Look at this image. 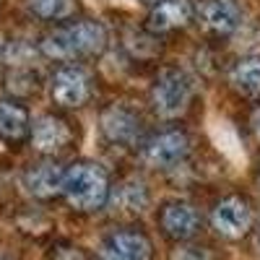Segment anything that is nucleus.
<instances>
[{"label":"nucleus","instance_id":"obj_1","mask_svg":"<svg viewBox=\"0 0 260 260\" xmlns=\"http://www.w3.org/2000/svg\"><path fill=\"white\" fill-rule=\"evenodd\" d=\"M107 45V31L99 21L83 18L50 31L42 39V52L52 60H76L83 55H96Z\"/></svg>","mask_w":260,"mask_h":260},{"label":"nucleus","instance_id":"obj_2","mask_svg":"<svg viewBox=\"0 0 260 260\" xmlns=\"http://www.w3.org/2000/svg\"><path fill=\"white\" fill-rule=\"evenodd\" d=\"M62 192L68 203L76 206L78 211H96L110 198V180H107V172L99 164L78 161L65 169Z\"/></svg>","mask_w":260,"mask_h":260},{"label":"nucleus","instance_id":"obj_3","mask_svg":"<svg viewBox=\"0 0 260 260\" xmlns=\"http://www.w3.org/2000/svg\"><path fill=\"white\" fill-rule=\"evenodd\" d=\"M190 91H192V83H190L187 73L180 71V68H167L154 81L151 99H154V107H156L159 115L175 117V115H180L185 107H187Z\"/></svg>","mask_w":260,"mask_h":260},{"label":"nucleus","instance_id":"obj_4","mask_svg":"<svg viewBox=\"0 0 260 260\" xmlns=\"http://www.w3.org/2000/svg\"><path fill=\"white\" fill-rule=\"evenodd\" d=\"M190 151V141L182 130H161L154 138H148L143 146V156L151 167H177L180 161H185Z\"/></svg>","mask_w":260,"mask_h":260},{"label":"nucleus","instance_id":"obj_5","mask_svg":"<svg viewBox=\"0 0 260 260\" xmlns=\"http://www.w3.org/2000/svg\"><path fill=\"white\" fill-rule=\"evenodd\" d=\"M89 76L78 65H62L52 76V99L60 107H81L89 99Z\"/></svg>","mask_w":260,"mask_h":260},{"label":"nucleus","instance_id":"obj_6","mask_svg":"<svg viewBox=\"0 0 260 260\" xmlns=\"http://www.w3.org/2000/svg\"><path fill=\"white\" fill-rule=\"evenodd\" d=\"M99 260H151V242L141 232H112L99 247Z\"/></svg>","mask_w":260,"mask_h":260},{"label":"nucleus","instance_id":"obj_7","mask_svg":"<svg viewBox=\"0 0 260 260\" xmlns=\"http://www.w3.org/2000/svg\"><path fill=\"white\" fill-rule=\"evenodd\" d=\"M213 229L224 237H242L252 224V211L242 198H224L211 213Z\"/></svg>","mask_w":260,"mask_h":260},{"label":"nucleus","instance_id":"obj_8","mask_svg":"<svg viewBox=\"0 0 260 260\" xmlns=\"http://www.w3.org/2000/svg\"><path fill=\"white\" fill-rule=\"evenodd\" d=\"M68 141H71V127L60 117L45 115L31 125V143L42 154H55V151L68 146Z\"/></svg>","mask_w":260,"mask_h":260},{"label":"nucleus","instance_id":"obj_9","mask_svg":"<svg viewBox=\"0 0 260 260\" xmlns=\"http://www.w3.org/2000/svg\"><path fill=\"white\" fill-rule=\"evenodd\" d=\"M201 18L206 21L208 29L219 34H232L242 24V8L237 0H203Z\"/></svg>","mask_w":260,"mask_h":260},{"label":"nucleus","instance_id":"obj_10","mask_svg":"<svg viewBox=\"0 0 260 260\" xmlns=\"http://www.w3.org/2000/svg\"><path fill=\"white\" fill-rule=\"evenodd\" d=\"M198 224H201L198 211L185 201H172L161 211V226L169 237H175V240H187V237H192L198 232Z\"/></svg>","mask_w":260,"mask_h":260},{"label":"nucleus","instance_id":"obj_11","mask_svg":"<svg viewBox=\"0 0 260 260\" xmlns=\"http://www.w3.org/2000/svg\"><path fill=\"white\" fill-rule=\"evenodd\" d=\"M62 177H65V169H60V164L42 161V164H31L26 169L24 185L37 198H52V195L62 192Z\"/></svg>","mask_w":260,"mask_h":260},{"label":"nucleus","instance_id":"obj_12","mask_svg":"<svg viewBox=\"0 0 260 260\" xmlns=\"http://www.w3.org/2000/svg\"><path fill=\"white\" fill-rule=\"evenodd\" d=\"M192 18L190 0H159L148 13V26L154 31H172L185 26Z\"/></svg>","mask_w":260,"mask_h":260},{"label":"nucleus","instance_id":"obj_13","mask_svg":"<svg viewBox=\"0 0 260 260\" xmlns=\"http://www.w3.org/2000/svg\"><path fill=\"white\" fill-rule=\"evenodd\" d=\"M102 130H104V136L115 143H133L138 130H141V122L130 110H125V107H112V110H107L102 115Z\"/></svg>","mask_w":260,"mask_h":260},{"label":"nucleus","instance_id":"obj_14","mask_svg":"<svg viewBox=\"0 0 260 260\" xmlns=\"http://www.w3.org/2000/svg\"><path fill=\"white\" fill-rule=\"evenodd\" d=\"M29 130H31V122L24 107L11 99H0V138L8 143H18L26 138Z\"/></svg>","mask_w":260,"mask_h":260},{"label":"nucleus","instance_id":"obj_15","mask_svg":"<svg viewBox=\"0 0 260 260\" xmlns=\"http://www.w3.org/2000/svg\"><path fill=\"white\" fill-rule=\"evenodd\" d=\"M232 83L247 96H260V57H245L232 68Z\"/></svg>","mask_w":260,"mask_h":260},{"label":"nucleus","instance_id":"obj_16","mask_svg":"<svg viewBox=\"0 0 260 260\" xmlns=\"http://www.w3.org/2000/svg\"><path fill=\"white\" fill-rule=\"evenodd\" d=\"M29 11L42 21H62L71 18L78 8L76 0H29Z\"/></svg>","mask_w":260,"mask_h":260},{"label":"nucleus","instance_id":"obj_17","mask_svg":"<svg viewBox=\"0 0 260 260\" xmlns=\"http://www.w3.org/2000/svg\"><path fill=\"white\" fill-rule=\"evenodd\" d=\"M172 260H211V257L203 247H180L172 255Z\"/></svg>","mask_w":260,"mask_h":260},{"label":"nucleus","instance_id":"obj_18","mask_svg":"<svg viewBox=\"0 0 260 260\" xmlns=\"http://www.w3.org/2000/svg\"><path fill=\"white\" fill-rule=\"evenodd\" d=\"M127 3H138V6H151V3H159V0H127Z\"/></svg>","mask_w":260,"mask_h":260},{"label":"nucleus","instance_id":"obj_19","mask_svg":"<svg viewBox=\"0 0 260 260\" xmlns=\"http://www.w3.org/2000/svg\"><path fill=\"white\" fill-rule=\"evenodd\" d=\"M252 125H255V130H257V136H260V110L255 112V120H252Z\"/></svg>","mask_w":260,"mask_h":260}]
</instances>
